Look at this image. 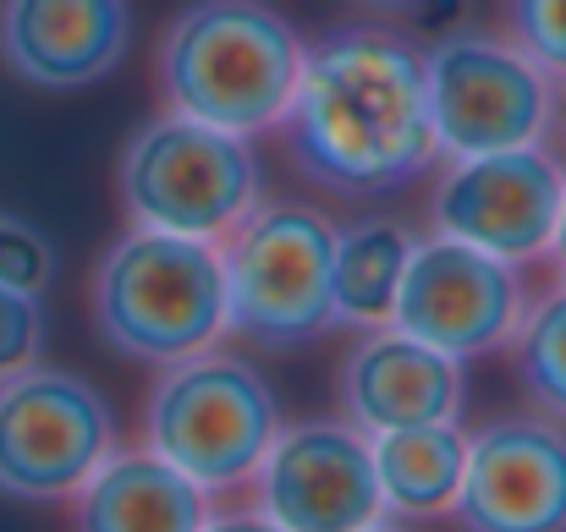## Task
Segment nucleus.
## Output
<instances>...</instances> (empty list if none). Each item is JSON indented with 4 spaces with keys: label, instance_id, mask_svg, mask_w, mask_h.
Here are the masks:
<instances>
[{
    "label": "nucleus",
    "instance_id": "3",
    "mask_svg": "<svg viewBox=\"0 0 566 532\" xmlns=\"http://www.w3.org/2000/svg\"><path fill=\"white\" fill-rule=\"evenodd\" d=\"M226 336L264 357H292L336 330V220L297 198H259L220 242Z\"/></svg>",
    "mask_w": 566,
    "mask_h": 532
},
{
    "label": "nucleus",
    "instance_id": "22",
    "mask_svg": "<svg viewBox=\"0 0 566 532\" xmlns=\"http://www.w3.org/2000/svg\"><path fill=\"white\" fill-rule=\"evenodd\" d=\"M203 532H281L264 511H209Z\"/></svg>",
    "mask_w": 566,
    "mask_h": 532
},
{
    "label": "nucleus",
    "instance_id": "1",
    "mask_svg": "<svg viewBox=\"0 0 566 532\" xmlns=\"http://www.w3.org/2000/svg\"><path fill=\"white\" fill-rule=\"evenodd\" d=\"M281 155L325 198L375 203L440 166L423 50L385 22H342L308 39L297 88L275 121Z\"/></svg>",
    "mask_w": 566,
    "mask_h": 532
},
{
    "label": "nucleus",
    "instance_id": "20",
    "mask_svg": "<svg viewBox=\"0 0 566 532\" xmlns=\"http://www.w3.org/2000/svg\"><path fill=\"white\" fill-rule=\"evenodd\" d=\"M0 280L17 291H39V297L55 280V242L17 214H0Z\"/></svg>",
    "mask_w": 566,
    "mask_h": 532
},
{
    "label": "nucleus",
    "instance_id": "26",
    "mask_svg": "<svg viewBox=\"0 0 566 532\" xmlns=\"http://www.w3.org/2000/svg\"><path fill=\"white\" fill-rule=\"evenodd\" d=\"M556 127H562V138H566V83H562V99H556Z\"/></svg>",
    "mask_w": 566,
    "mask_h": 532
},
{
    "label": "nucleus",
    "instance_id": "14",
    "mask_svg": "<svg viewBox=\"0 0 566 532\" xmlns=\"http://www.w3.org/2000/svg\"><path fill=\"white\" fill-rule=\"evenodd\" d=\"M336 401H342V417L375 439L412 423H462L468 384H462L457 357L412 341L396 324H375L342 357Z\"/></svg>",
    "mask_w": 566,
    "mask_h": 532
},
{
    "label": "nucleus",
    "instance_id": "6",
    "mask_svg": "<svg viewBox=\"0 0 566 532\" xmlns=\"http://www.w3.org/2000/svg\"><path fill=\"white\" fill-rule=\"evenodd\" d=\"M116 198L133 225L220 242L264 198V177H259L253 138L160 110L122 143Z\"/></svg>",
    "mask_w": 566,
    "mask_h": 532
},
{
    "label": "nucleus",
    "instance_id": "2",
    "mask_svg": "<svg viewBox=\"0 0 566 532\" xmlns=\"http://www.w3.org/2000/svg\"><path fill=\"white\" fill-rule=\"evenodd\" d=\"M308 39L270 0H188L155 44L160 110L237 138L275 132Z\"/></svg>",
    "mask_w": 566,
    "mask_h": 532
},
{
    "label": "nucleus",
    "instance_id": "7",
    "mask_svg": "<svg viewBox=\"0 0 566 532\" xmlns=\"http://www.w3.org/2000/svg\"><path fill=\"white\" fill-rule=\"evenodd\" d=\"M423 94L440 160L551 143L562 83L501 28H451L423 50Z\"/></svg>",
    "mask_w": 566,
    "mask_h": 532
},
{
    "label": "nucleus",
    "instance_id": "4",
    "mask_svg": "<svg viewBox=\"0 0 566 532\" xmlns=\"http://www.w3.org/2000/svg\"><path fill=\"white\" fill-rule=\"evenodd\" d=\"M94 336L127 362L166 368L226 341V280L214 242L127 225L88 275Z\"/></svg>",
    "mask_w": 566,
    "mask_h": 532
},
{
    "label": "nucleus",
    "instance_id": "9",
    "mask_svg": "<svg viewBox=\"0 0 566 532\" xmlns=\"http://www.w3.org/2000/svg\"><path fill=\"white\" fill-rule=\"evenodd\" d=\"M528 302L534 297H528L523 264L434 231V236L412 242L390 324L434 352L468 362V357H490L512 347Z\"/></svg>",
    "mask_w": 566,
    "mask_h": 532
},
{
    "label": "nucleus",
    "instance_id": "11",
    "mask_svg": "<svg viewBox=\"0 0 566 532\" xmlns=\"http://www.w3.org/2000/svg\"><path fill=\"white\" fill-rule=\"evenodd\" d=\"M253 494L281 532H364L385 517L375 445L347 417L281 423Z\"/></svg>",
    "mask_w": 566,
    "mask_h": 532
},
{
    "label": "nucleus",
    "instance_id": "13",
    "mask_svg": "<svg viewBox=\"0 0 566 532\" xmlns=\"http://www.w3.org/2000/svg\"><path fill=\"white\" fill-rule=\"evenodd\" d=\"M133 50L127 0H0V61L17 83L77 94L122 72Z\"/></svg>",
    "mask_w": 566,
    "mask_h": 532
},
{
    "label": "nucleus",
    "instance_id": "8",
    "mask_svg": "<svg viewBox=\"0 0 566 532\" xmlns=\"http://www.w3.org/2000/svg\"><path fill=\"white\" fill-rule=\"evenodd\" d=\"M116 450V406L66 368H17L0 379V500H72Z\"/></svg>",
    "mask_w": 566,
    "mask_h": 532
},
{
    "label": "nucleus",
    "instance_id": "16",
    "mask_svg": "<svg viewBox=\"0 0 566 532\" xmlns=\"http://www.w3.org/2000/svg\"><path fill=\"white\" fill-rule=\"evenodd\" d=\"M375 472L385 494V517L396 522H429L451 517L462 467H468V428L462 423H412L375 434Z\"/></svg>",
    "mask_w": 566,
    "mask_h": 532
},
{
    "label": "nucleus",
    "instance_id": "21",
    "mask_svg": "<svg viewBox=\"0 0 566 532\" xmlns=\"http://www.w3.org/2000/svg\"><path fill=\"white\" fill-rule=\"evenodd\" d=\"M44 347V302L39 291H17L0 280V379L39 362Z\"/></svg>",
    "mask_w": 566,
    "mask_h": 532
},
{
    "label": "nucleus",
    "instance_id": "12",
    "mask_svg": "<svg viewBox=\"0 0 566 532\" xmlns=\"http://www.w3.org/2000/svg\"><path fill=\"white\" fill-rule=\"evenodd\" d=\"M457 532H566V423L506 412L468 434Z\"/></svg>",
    "mask_w": 566,
    "mask_h": 532
},
{
    "label": "nucleus",
    "instance_id": "24",
    "mask_svg": "<svg viewBox=\"0 0 566 532\" xmlns=\"http://www.w3.org/2000/svg\"><path fill=\"white\" fill-rule=\"evenodd\" d=\"M358 6H369V11H412L423 0H358Z\"/></svg>",
    "mask_w": 566,
    "mask_h": 532
},
{
    "label": "nucleus",
    "instance_id": "10",
    "mask_svg": "<svg viewBox=\"0 0 566 532\" xmlns=\"http://www.w3.org/2000/svg\"><path fill=\"white\" fill-rule=\"evenodd\" d=\"M566 166L551 143L440 160L429 192V225L440 236L473 242L495 258L528 264L551 253L556 214H562Z\"/></svg>",
    "mask_w": 566,
    "mask_h": 532
},
{
    "label": "nucleus",
    "instance_id": "23",
    "mask_svg": "<svg viewBox=\"0 0 566 532\" xmlns=\"http://www.w3.org/2000/svg\"><path fill=\"white\" fill-rule=\"evenodd\" d=\"M545 258L562 269V280H566V192H562V214H556V236H551V253Z\"/></svg>",
    "mask_w": 566,
    "mask_h": 532
},
{
    "label": "nucleus",
    "instance_id": "15",
    "mask_svg": "<svg viewBox=\"0 0 566 532\" xmlns=\"http://www.w3.org/2000/svg\"><path fill=\"white\" fill-rule=\"evenodd\" d=\"M209 494L155 450H111L72 494V532H203Z\"/></svg>",
    "mask_w": 566,
    "mask_h": 532
},
{
    "label": "nucleus",
    "instance_id": "5",
    "mask_svg": "<svg viewBox=\"0 0 566 532\" xmlns=\"http://www.w3.org/2000/svg\"><path fill=\"white\" fill-rule=\"evenodd\" d=\"M281 423V401L259 362L226 347L155 368L144 395V450L171 461L209 500L253 489Z\"/></svg>",
    "mask_w": 566,
    "mask_h": 532
},
{
    "label": "nucleus",
    "instance_id": "25",
    "mask_svg": "<svg viewBox=\"0 0 566 532\" xmlns=\"http://www.w3.org/2000/svg\"><path fill=\"white\" fill-rule=\"evenodd\" d=\"M364 532H412L407 522H396V517H379L375 528H364Z\"/></svg>",
    "mask_w": 566,
    "mask_h": 532
},
{
    "label": "nucleus",
    "instance_id": "17",
    "mask_svg": "<svg viewBox=\"0 0 566 532\" xmlns=\"http://www.w3.org/2000/svg\"><path fill=\"white\" fill-rule=\"evenodd\" d=\"M412 242L418 236L396 214H364V220L336 225V258H331L336 324H353V330L390 324Z\"/></svg>",
    "mask_w": 566,
    "mask_h": 532
},
{
    "label": "nucleus",
    "instance_id": "19",
    "mask_svg": "<svg viewBox=\"0 0 566 532\" xmlns=\"http://www.w3.org/2000/svg\"><path fill=\"white\" fill-rule=\"evenodd\" d=\"M501 33L545 77L566 83V0H501Z\"/></svg>",
    "mask_w": 566,
    "mask_h": 532
},
{
    "label": "nucleus",
    "instance_id": "18",
    "mask_svg": "<svg viewBox=\"0 0 566 532\" xmlns=\"http://www.w3.org/2000/svg\"><path fill=\"white\" fill-rule=\"evenodd\" d=\"M512 362H517V384L528 406L566 423V280L528 302L512 336Z\"/></svg>",
    "mask_w": 566,
    "mask_h": 532
}]
</instances>
